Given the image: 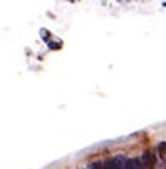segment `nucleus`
<instances>
[{"label": "nucleus", "mask_w": 166, "mask_h": 169, "mask_svg": "<svg viewBox=\"0 0 166 169\" xmlns=\"http://www.w3.org/2000/svg\"><path fill=\"white\" fill-rule=\"evenodd\" d=\"M141 164H143V169H153L154 164H156V157L151 152H144L143 157H141Z\"/></svg>", "instance_id": "f257e3e1"}, {"label": "nucleus", "mask_w": 166, "mask_h": 169, "mask_svg": "<svg viewBox=\"0 0 166 169\" xmlns=\"http://www.w3.org/2000/svg\"><path fill=\"white\" fill-rule=\"evenodd\" d=\"M124 169H143V164H141V159H128L126 161V167Z\"/></svg>", "instance_id": "f03ea898"}, {"label": "nucleus", "mask_w": 166, "mask_h": 169, "mask_svg": "<svg viewBox=\"0 0 166 169\" xmlns=\"http://www.w3.org/2000/svg\"><path fill=\"white\" fill-rule=\"evenodd\" d=\"M112 161H114L116 169H124L126 167V161L128 159H124L123 156H116V157H112Z\"/></svg>", "instance_id": "7ed1b4c3"}, {"label": "nucleus", "mask_w": 166, "mask_h": 169, "mask_svg": "<svg viewBox=\"0 0 166 169\" xmlns=\"http://www.w3.org/2000/svg\"><path fill=\"white\" fill-rule=\"evenodd\" d=\"M102 164H104V169H116L114 161H112V159H108L106 163H102Z\"/></svg>", "instance_id": "20e7f679"}, {"label": "nucleus", "mask_w": 166, "mask_h": 169, "mask_svg": "<svg viewBox=\"0 0 166 169\" xmlns=\"http://www.w3.org/2000/svg\"><path fill=\"white\" fill-rule=\"evenodd\" d=\"M61 42H51V44H49V49H52V50H59L61 49Z\"/></svg>", "instance_id": "39448f33"}, {"label": "nucleus", "mask_w": 166, "mask_h": 169, "mask_svg": "<svg viewBox=\"0 0 166 169\" xmlns=\"http://www.w3.org/2000/svg\"><path fill=\"white\" fill-rule=\"evenodd\" d=\"M89 169H104V164L102 163H92L89 166Z\"/></svg>", "instance_id": "423d86ee"}, {"label": "nucleus", "mask_w": 166, "mask_h": 169, "mask_svg": "<svg viewBox=\"0 0 166 169\" xmlns=\"http://www.w3.org/2000/svg\"><path fill=\"white\" fill-rule=\"evenodd\" d=\"M40 32H42V37H44V39H45V40H47V39H49V32H47V30H45V28H42V30H40Z\"/></svg>", "instance_id": "0eeeda50"}]
</instances>
